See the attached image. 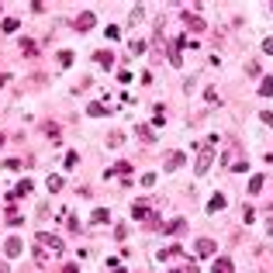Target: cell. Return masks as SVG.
<instances>
[{"mask_svg": "<svg viewBox=\"0 0 273 273\" xmlns=\"http://www.w3.org/2000/svg\"><path fill=\"white\" fill-rule=\"evenodd\" d=\"M197 253H201V256H211V253H215V242H211V239H201V242H197Z\"/></svg>", "mask_w": 273, "mask_h": 273, "instance_id": "cell-3", "label": "cell"}, {"mask_svg": "<svg viewBox=\"0 0 273 273\" xmlns=\"http://www.w3.org/2000/svg\"><path fill=\"white\" fill-rule=\"evenodd\" d=\"M208 208H211V211H221V208H225V197H221V194L211 197V204H208Z\"/></svg>", "mask_w": 273, "mask_h": 273, "instance_id": "cell-12", "label": "cell"}, {"mask_svg": "<svg viewBox=\"0 0 273 273\" xmlns=\"http://www.w3.org/2000/svg\"><path fill=\"white\" fill-rule=\"evenodd\" d=\"M211 149H215V138H208V142H204V149H201V159H197V173H204V170L211 166Z\"/></svg>", "mask_w": 273, "mask_h": 273, "instance_id": "cell-1", "label": "cell"}, {"mask_svg": "<svg viewBox=\"0 0 273 273\" xmlns=\"http://www.w3.org/2000/svg\"><path fill=\"white\" fill-rule=\"evenodd\" d=\"M263 52H270V56H273V38H266V42H263Z\"/></svg>", "mask_w": 273, "mask_h": 273, "instance_id": "cell-14", "label": "cell"}, {"mask_svg": "<svg viewBox=\"0 0 273 273\" xmlns=\"http://www.w3.org/2000/svg\"><path fill=\"white\" fill-rule=\"evenodd\" d=\"M28 190H31V180H21V183H18V187H14V194H28Z\"/></svg>", "mask_w": 273, "mask_h": 273, "instance_id": "cell-10", "label": "cell"}, {"mask_svg": "<svg viewBox=\"0 0 273 273\" xmlns=\"http://www.w3.org/2000/svg\"><path fill=\"white\" fill-rule=\"evenodd\" d=\"M0 273H7V263H0Z\"/></svg>", "mask_w": 273, "mask_h": 273, "instance_id": "cell-15", "label": "cell"}, {"mask_svg": "<svg viewBox=\"0 0 273 273\" xmlns=\"http://www.w3.org/2000/svg\"><path fill=\"white\" fill-rule=\"evenodd\" d=\"M49 190H52V194L62 190V176H49Z\"/></svg>", "mask_w": 273, "mask_h": 273, "instance_id": "cell-9", "label": "cell"}, {"mask_svg": "<svg viewBox=\"0 0 273 273\" xmlns=\"http://www.w3.org/2000/svg\"><path fill=\"white\" fill-rule=\"evenodd\" d=\"M187 28H194V31H204V21L194 14V18H187Z\"/></svg>", "mask_w": 273, "mask_h": 273, "instance_id": "cell-8", "label": "cell"}, {"mask_svg": "<svg viewBox=\"0 0 273 273\" xmlns=\"http://www.w3.org/2000/svg\"><path fill=\"white\" fill-rule=\"evenodd\" d=\"M180 166H183V156L180 152H173V156L166 159V170H180Z\"/></svg>", "mask_w": 273, "mask_h": 273, "instance_id": "cell-5", "label": "cell"}, {"mask_svg": "<svg viewBox=\"0 0 273 273\" xmlns=\"http://www.w3.org/2000/svg\"><path fill=\"white\" fill-rule=\"evenodd\" d=\"M0 142H4V135H0Z\"/></svg>", "mask_w": 273, "mask_h": 273, "instance_id": "cell-16", "label": "cell"}, {"mask_svg": "<svg viewBox=\"0 0 273 273\" xmlns=\"http://www.w3.org/2000/svg\"><path fill=\"white\" fill-rule=\"evenodd\" d=\"M4 31H18V18H7V21H4Z\"/></svg>", "mask_w": 273, "mask_h": 273, "instance_id": "cell-13", "label": "cell"}, {"mask_svg": "<svg viewBox=\"0 0 273 273\" xmlns=\"http://www.w3.org/2000/svg\"><path fill=\"white\" fill-rule=\"evenodd\" d=\"M211 270H215V273H232V259H225V256H221V259H215V266H211Z\"/></svg>", "mask_w": 273, "mask_h": 273, "instance_id": "cell-2", "label": "cell"}, {"mask_svg": "<svg viewBox=\"0 0 273 273\" xmlns=\"http://www.w3.org/2000/svg\"><path fill=\"white\" fill-rule=\"evenodd\" d=\"M249 190H253V194L263 190V176H253V180H249Z\"/></svg>", "mask_w": 273, "mask_h": 273, "instance_id": "cell-11", "label": "cell"}, {"mask_svg": "<svg viewBox=\"0 0 273 273\" xmlns=\"http://www.w3.org/2000/svg\"><path fill=\"white\" fill-rule=\"evenodd\" d=\"M76 28H80V31L94 28V14H80V18H76Z\"/></svg>", "mask_w": 273, "mask_h": 273, "instance_id": "cell-4", "label": "cell"}, {"mask_svg": "<svg viewBox=\"0 0 273 273\" xmlns=\"http://www.w3.org/2000/svg\"><path fill=\"white\" fill-rule=\"evenodd\" d=\"M7 256H21V239H7Z\"/></svg>", "mask_w": 273, "mask_h": 273, "instance_id": "cell-6", "label": "cell"}, {"mask_svg": "<svg viewBox=\"0 0 273 273\" xmlns=\"http://www.w3.org/2000/svg\"><path fill=\"white\" fill-rule=\"evenodd\" d=\"M259 94H263V97H270L273 94V76H266L263 83H259Z\"/></svg>", "mask_w": 273, "mask_h": 273, "instance_id": "cell-7", "label": "cell"}]
</instances>
